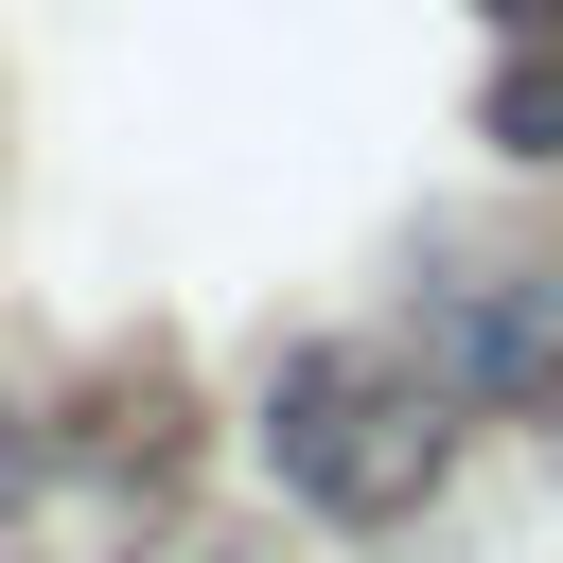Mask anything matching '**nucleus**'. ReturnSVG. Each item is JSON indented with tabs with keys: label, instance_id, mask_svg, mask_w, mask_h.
<instances>
[{
	"label": "nucleus",
	"instance_id": "f257e3e1",
	"mask_svg": "<svg viewBox=\"0 0 563 563\" xmlns=\"http://www.w3.org/2000/svg\"><path fill=\"white\" fill-rule=\"evenodd\" d=\"M246 440H264V475H282L317 528H405V510L457 475V405H440V369L387 352V334H299V352H264Z\"/></svg>",
	"mask_w": 563,
	"mask_h": 563
},
{
	"label": "nucleus",
	"instance_id": "f03ea898",
	"mask_svg": "<svg viewBox=\"0 0 563 563\" xmlns=\"http://www.w3.org/2000/svg\"><path fill=\"white\" fill-rule=\"evenodd\" d=\"M422 369L457 422H545L563 405V282L545 264H422Z\"/></svg>",
	"mask_w": 563,
	"mask_h": 563
},
{
	"label": "nucleus",
	"instance_id": "7ed1b4c3",
	"mask_svg": "<svg viewBox=\"0 0 563 563\" xmlns=\"http://www.w3.org/2000/svg\"><path fill=\"white\" fill-rule=\"evenodd\" d=\"M0 493H18V440H0Z\"/></svg>",
	"mask_w": 563,
	"mask_h": 563
}]
</instances>
